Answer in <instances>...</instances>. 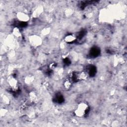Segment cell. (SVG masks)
Returning <instances> with one entry per match:
<instances>
[{
	"mask_svg": "<svg viewBox=\"0 0 127 127\" xmlns=\"http://www.w3.org/2000/svg\"><path fill=\"white\" fill-rule=\"evenodd\" d=\"M73 13V10L72 9H68L66 11V14L67 16H70V15H72Z\"/></svg>",
	"mask_w": 127,
	"mask_h": 127,
	"instance_id": "13",
	"label": "cell"
},
{
	"mask_svg": "<svg viewBox=\"0 0 127 127\" xmlns=\"http://www.w3.org/2000/svg\"><path fill=\"white\" fill-rule=\"evenodd\" d=\"M29 40L30 44L34 47H38L42 44V39L41 37L36 35H31L29 37Z\"/></svg>",
	"mask_w": 127,
	"mask_h": 127,
	"instance_id": "2",
	"label": "cell"
},
{
	"mask_svg": "<svg viewBox=\"0 0 127 127\" xmlns=\"http://www.w3.org/2000/svg\"><path fill=\"white\" fill-rule=\"evenodd\" d=\"M18 19L21 22H26L29 20V17L28 15L23 12H18L17 14Z\"/></svg>",
	"mask_w": 127,
	"mask_h": 127,
	"instance_id": "3",
	"label": "cell"
},
{
	"mask_svg": "<svg viewBox=\"0 0 127 127\" xmlns=\"http://www.w3.org/2000/svg\"><path fill=\"white\" fill-rule=\"evenodd\" d=\"M29 99L31 102H34L37 99V96L34 92H31L29 94Z\"/></svg>",
	"mask_w": 127,
	"mask_h": 127,
	"instance_id": "9",
	"label": "cell"
},
{
	"mask_svg": "<svg viewBox=\"0 0 127 127\" xmlns=\"http://www.w3.org/2000/svg\"><path fill=\"white\" fill-rule=\"evenodd\" d=\"M42 10H43V9L42 8H38L36 9L35 10V11L33 12V17L35 18L38 17V16H39L42 12Z\"/></svg>",
	"mask_w": 127,
	"mask_h": 127,
	"instance_id": "10",
	"label": "cell"
},
{
	"mask_svg": "<svg viewBox=\"0 0 127 127\" xmlns=\"http://www.w3.org/2000/svg\"><path fill=\"white\" fill-rule=\"evenodd\" d=\"M8 82L9 86L13 89V90H17L18 86V82L16 79H15L13 77H10L8 79Z\"/></svg>",
	"mask_w": 127,
	"mask_h": 127,
	"instance_id": "4",
	"label": "cell"
},
{
	"mask_svg": "<svg viewBox=\"0 0 127 127\" xmlns=\"http://www.w3.org/2000/svg\"><path fill=\"white\" fill-rule=\"evenodd\" d=\"M76 39V37L73 35H67L65 38V41L68 43H71L74 41Z\"/></svg>",
	"mask_w": 127,
	"mask_h": 127,
	"instance_id": "8",
	"label": "cell"
},
{
	"mask_svg": "<svg viewBox=\"0 0 127 127\" xmlns=\"http://www.w3.org/2000/svg\"><path fill=\"white\" fill-rule=\"evenodd\" d=\"M34 81V77L33 75H27L24 79V82L27 84H31Z\"/></svg>",
	"mask_w": 127,
	"mask_h": 127,
	"instance_id": "6",
	"label": "cell"
},
{
	"mask_svg": "<svg viewBox=\"0 0 127 127\" xmlns=\"http://www.w3.org/2000/svg\"><path fill=\"white\" fill-rule=\"evenodd\" d=\"M88 109V106L87 104L84 102L81 103L74 111L75 115L79 117H83L86 113Z\"/></svg>",
	"mask_w": 127,
	"mask_h": 127,
	"instance_id": "1",
	"label": "cell"
},
{
	"mask_svg": "<svg viewBox=\"0 0 127 127\" xmlns=\"http://www.w3.org/2000/svg\"><path fill=\"white\" fill-rule=\"evenodd\" d=\"M7 113V110L6 109H1V115L2 116H5Z\"/></svg>",
	"mask_w": 127,
	"mask_h": 127,
	"instance_id": "14",
	"label": "cell"
},
{
	"mask_svg": "<svg viewBox=\"0 0 127 127\" xmlns=\"http://www.w3.org/2000/svg\"><path fill=\"white\" fill-rule=\"evenodd\" d=\"M12 33L13 35L18 38H21L22 36V34L21 33V31L20 29L18 27H15L12 30Z\"/></svg>",
	"mask_w": 127,
	"mask_h": 127,
	"instance_id": "7",
	"label": "cell"
},
{
	"mask_svg": "<svg viewBox=\"0 0 127 127\" xmlns=\"http://www.w3.org/2000/svg\"><path fill=\"white\" fill-rule=\"evenodd\" d=\"M64 85V86L66 88L69 89V88H71V87L72 86V82H71V81L70 80H67L65 81Z\"/></svg>",
	"mask_w": 127,
	"mask_h": 127,
	"instance_id": "11",
	"label": "cell"
},
{
	"mask_svg": "<svg viewBox=\"0 0 127 127\" xmlns=\"http://www.w3.org/2000/svg\"><path fill=\"white\" fill-rule=\"evenodd\" d=\"M3 101L4 104H8L9 103V98L6 96H4L3 97Z\"/></svg>",
	"mask_w": 127,
	"mask_h": 127,
	"instance_id": "12",
	"label": "cell"
},
{
	"mask_svg": "<svg viewBox=\"0 0 127 127\" xmlns=\"http://www.w3.org/2000/svg\"><path fill=\"white\" fill-rule=\"evenodd\" d=\"M87 77H88V74L85 72H82L79 73L77 75V79L81 81L86 80L87 79Z\"/></svg>",
	"mask_w": 127,
	"mask_h": 127,
	"instance_id": "5",
	"label": "cell"
}]
</instances>
